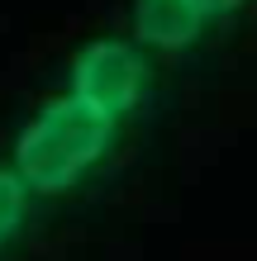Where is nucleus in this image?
Here are the masks:
<instances>
[{
  "mask_svg": "<svg viewBox=\"0 0 257 261\" xmlns=\"http://www.w3.org/2000/svg\"><path fill=\"white\" fill-rule=\"evenodd\" d=\"M124 119L100 110L96 100L77 95V90H57V95L38 100L34 114L14 128L10 143V166L19 171L34 199H57L81 190L96 171L124 143Z\"/></svg>",
  "mask_w": 257,
  "mask_h": 261,
  "instance_id": "nucleus-1",
  "label": "nucleus"
},
{
  "mask_svg": "<svg viewBox=\"0 0 257 261\" xmlns=\"http://www.w3.org/2000/svg\"><path fill=\"white\" fill-rule=\"evenodd\" d=\"M67 90H77V95L96 100L100 110H110L114 119L133 124L143 114V105L153 100L148 53L133 38H119V34L90 38L86 48H77V57L67 67Z\"/></svg>",
  "mask_w": 257,
  "mask_h": 261,
  "instance_id": "nucleus-2",
  "label": "nucleus"
},
{
  "mask_svg": "<svg viewBox=\"0 0 257 261\" xmlns=\"http://www.w3.org/2000/svg\"><path fill=\"white\" fill-rule=\"evenodd\" d=\"M209 29L200 0H129V38L143 53H191Z\"/></svg>",
  "mask_w": 257,
  "mask_h": 261,
  "instance_id": "nucleus-3",
  "label": "nucleus"
},
{
  "mask_svg": "<svg viewBox=\"0 0 257 261\" xmlns=\"http://www.w3.org/2000/svg\"><path fill=\"white\" fill-rule=\"evenodd\" d=\"M29 219H34V195L10 162H0V261L19 252V242L29 238Z\"/></svg>",
  "mask_w": 257,
  "mask_h": 261,
  "instance_id": "nucleus-4",
  "label": "nucleus"
}]
</instances>
